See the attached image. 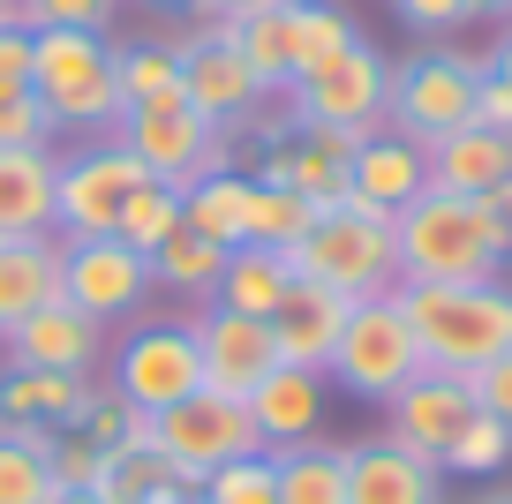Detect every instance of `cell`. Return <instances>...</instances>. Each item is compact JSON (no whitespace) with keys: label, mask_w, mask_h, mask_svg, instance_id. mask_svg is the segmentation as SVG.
Here are the masks:
<instances>
[{"label":"cell","mask_w":512,"mask_h":504,"mask_svg":"<svg viewBox=\"0 0 512 504\" xmlns=\"http://www.w3.org/2000/svg\"><path fill=\"white\" fill-rule=\"evenodd\" d=\"M392 256L400 279L452 286V279H505L512 264V226L497 219L490 196H415L392 219Z\"/></svg>","instance_id":"1"},{"label":"cell","mask_w":512,"mask_h":504,"mask_svg":"<svg viewBox=\"0 0 512 504\" xmlns=\"http://www.w3.org/2000/svg\"><path fill=\"white\" fill-rule=\"evenodd\" d=\"M415 324L422 369H445V377H475L497 354H512V286L505 279H452V286H422L400 279L392 286Z\"/></svg>","instance_id":"2"},{"label":"cell","mask_w":512,"mask_h":504,"mask_svg":"<svg viewBox=\"0 0 512 504\" xmlns=\"http://www.w3.org/2000/svg\"><path fill=\"white\" fill-rule=\"evenodd\" d=\"M31 98L46 113L53 143L61 136H113L121 121V61L106 31H31Z\"/></svg>","instance_id":"3"},{"label":"cell","mask_w":512,"mask_h":504,"mask_svg":"<svg viewBox=\"0 0 512 504\" xmlns=\"http://www.w3.org/2000/svg\"><path fill=\"white\" fill-rule=\"evenodd\" d=\"M482 53H460L445 38V46H415L407 61H392V91H384V128L407 143H422L430 151L437 136H452V128L475 121V91H482Z\"/></svg>","instance_id":"4"},{"label":"cell","mask_w":512,"mask_h":504,"mask_svg":"<svg viewBox=\"0 0 512 504\" xmlns=\"http://www.w3.org/2000/svg\"><path fill=\"white\" fill-rule=\"evenodd\" d=\"M332 392L362 399V407H384V399H400L407 384L422 377V347H415V324H407L400 294H369L347 309L339 324V347L324 362Z\"/></svg>","instance_id":"5"},{"label":"cell","mask_w":512,"mask_h":504,"mask_svg":"<svg viewBox=\"0 0 512 504\" xmlns=\"http://www.w3.org/2000/svg\"><path fill=\"white\" fill-rule=\"evenodd\" d=\"M294 279H317L347 301H369V294H392L400 286V256H392V219H369L354 204H332L317 211L302 241L287 249Z\"/></svg>","instance_id":"6"},{"label":"cell","mask_w":512,"mask_h":504,"mask_svg":"<svg viewBox=\"0 0 512 504\" xmlns=\"http://www.w3.org/2000/svg\"><path fill=\"white\" fill-rule=\"evenodd\" d=\"M106 384L136 414H166L189 392H204V362H196L189 316H136V324L106 347Z\"/></svg>","instance_id":"7"},{"label":"cell","mask_w":512,"mask_h":504,"mask_svg":"<svg viewBox=\"0 0 512 504\" xmlns=\"http://www.w3.org/2000/svg\"><path fill=\"white\" fill-rule=\"evenodd\" d=\"M106 143H121V151L136 158L159 189H196L204 174L234 166V136L211 128L189 98H174V106H128L121 121H113Z\"/></svg>","instance_id":"8"},{"label":"cell","mask_w":512,"mask_h":504,"mask_svg":"<svg viewBox=\"0 0 512 504\" xmlns=\"http://www.w3.org/2000/svg\"><path fill=\"white\" fill-rule=\"evenodd\" d=\"M384 91H392V61L369 38H354L347 53H332L324 68L287 83V121L302 128H339V136H377L384 128Z\"/></svg>","instance_id":"9"},{"label":"cell","mask_w":512,"mask_h":504,"mask_svg":"<svg viewBox=\"0 0 512 504\" xmlns=\"http://www.w3.org/2000/svg\"><path fill=\"white\" fill-rule=\"evenodd\" d=\"M151 452H159L181 482H204V474H219L226 459L264 452V437H256V422H249V399L189 392L181 407L151 414Z\"/></svg>","instance_id":"10"},{"label":"cell","mask_w":512,"mask_h":504,"mask_svg":"<svg viewBox=\"0 0 512 504\" xmlns=\"http://www.w3.org/2000/svg\"><path fill=\"white\" fill-rule=\"evenodd\" d=\"M174 53H181V98H189L211 128H226V136H241L264 106H279V98L256 91L249 61L234 53V38H226V23L211 16V8H204V23H196L189 38H174Z\"/></svg>","instance_id":"11"},{"label":"cell","mask_w":512,"mask_h":504,"mask_svg":"<svg viewBox=\"0 0 512 504\" xmlns=\"http://www.w3.org/2000/svg\"><path fill=\"white\" fill-rule=\"evenodd\" d=\"M61 301H76L91 324H136L144 301L159 294L151 286V256H136L121 234H98V241H61Z\"/></svg>","instance_id":"12"},{"label":"cell","mask_w":512,"mask_h":504,"mask_svg":"<svg viewBox=\"0 0 512 504\" xmlns=\"http://www.w3.org/2000/svg\"><path fill=\"white\" fill-rule=\"evenodd\" d=\"M144 166L121 151V143H83V151H61V219H53V234L61 241H98L121 226L128 196L144 189Z\"/></svg>","instance_id":"13"},{"label":"cell","mask_w":512,"mask_h":504,"mask_svg":"<svg viewBox=\"0 0 512 504\" xmlns=\"http://www.w3.org/2000/svg\"><path fill=\"white\" fill-rule=\"evenodd\" d=\"M354 143H362V136L287 121V128L264 136V151H256L249 174L272 181V189H287V196H302V204H317V211H332V204H347V158H354Z\"/></svg>","instance_id":"14"},{"label":"cell","mask_w":512,"mask_h":504,"mask_svg":"<svg viewBox=\"0 0 512 504\" xmlns=\"http://www.w3.org/2000/svg\"><path fill=\"white\" fill-rule=\"evenodd\" d=\"M189 331H196V362H204V392H226V399H249L256 384L279 369V339L264 316H241V309H189Z\"/></svg>","instance_id":"15"},{"label":"cell","mask_w":512,"mask_h":504,"mask_svg":"<svg viewBox=\"0 0 512 504\" xmlns=\"http://www.w3.org/2000/svg\"><path fill=\"white\" fill-rule=\"evenodd\" d=\"M475 414V384L467 377H445V369H422L400 399H384V444H400L407 459H445L452 437L467 429Z\"/></svg>","instance_id":"16"},{"label":"cell","mask_w":512,"mask_h":504,"mask_svg":"<svg viewBox=\"0 0 512 504\" xmlns=\"http://www.w3.org/2000/svg\"><path fill=\"white\" fill-rule=\"evenodd\" d=\"M113 331L91 324L76 301H46L38 316H23L8 339H0V362L8 369H61V377H98L106 369Z\"/></svg>","instance_id":"17"},{"label":"cell","mask_w":512,"mask_h":504,"mask_svg":"<svg viewBox=\"0 0 512 504\" xmlns=\"http://www.w3.org/2000/svg\"><path fill=\"white\" fill-rule=\"evenodd\" d=\"M415 196H430V151L407 136H392V128H377V136L354 143L347 158V204L369 211V219H400Z\"/></svg>","instance_id":"18"},{"label":"cell","mask_w":512,"mask_h":504,"mask_svg":"<svg viewBox=\"0 0 512 504\" xmlns=\"http://www.w3.org/2000/svg\"><path fill=\"white\" fill-rule=\"evenodd\" d=\"M98 392V377H61V369H8L0 362V437L53 444L61 429H76L83 399Z\"/></svg>","instance_id":"19"},{"label":"cell","mask_w":512,"mask_h":504,"mask_svg":"<svg viewBox=\"0 0 512 504\" xmlns=\"http://www.w3.org/2000/svg\"><path fill=\"white\" fill-rule=\"evenodd\" d=\"M61 219V143L0 151V241H38Z\"/></svg>","instance_id":"20"},{"label":"cell","mask_w":512,"mask_h":504,"mask_svg":"<svg viewBox=\"0 0 512 504\" xmlns=\"http://www.w3.org/2000/svg\"><path fill=\"white\" fill-rule=\"evenodd\" d=\"M324 414H332V377H324V369H287L279 362L272 377L249 392V422H256V437H264V452L324 437Z\"/></svg>","instance_id":"21"},{"label":"cell","mask_w":512,"mask_h":504,"mask_svg":"<svg viewBox=\"0 0 512 504\" xmlns=\"http://www.w3.org/2000/svg\"><path fill=\"white\" fill-rule=\"evenodd\" d=\"M347 504H445V474L430 459H407L400 444H347Z\"/></svg>","instance_id":"22"},{"label":"cell","mask_w":512,"mask_h":504,"mask_svg":"<svg viewBox=\"0 0 512 504\" xmlns=\"http://www.w3.org/2000/svg\"><path fill=\"white\" fill-rule=\"evenodd\" d=\"M347 309H354L347 294H332V286H317V279H294L287 301H279V316H272L279 362H287V369H324V362H332V347H339Z\"/></svg>","instance_id":"23"},{"label":"cell","mask_w":512,"mask_h":504,"mask_svg":"<svg viewBox=\"0 0 512 504\" xmlns=\"http://www.w3.org/2000/svg\"><path fill=\"white\" fill-rule=\"evenodd\" d=\"M497 181H512V136L467 121V128L430 143V189L437 196H490Z\"/></svg>","instance_id":"24"},{"label":"cell","mask_w":512,"mask_h":504,"mask_svg":"<svg viewBox=\"0 0 512 504\" xmlns=\"http://www.w3.org/2000/svg\"><path fill=\"white\" fill-rule=\"evenodd\" d=\"M61 234H38V241H0V339L38 316L46 301H61Z\"/></svg>","instance_id":"25"},{"label":"cell","mask_w":512,"mask_h":504,"mask_svg":"<svg viewBox=\"0 0 512 504\" xmlns=\"http://www.w3.org/2000/svg\"><path fill=\"white\" fill-rule=\"evenodd\" d=\"M249 189H256V174H241V166L204 174L196 189H181V226L219 241V249H241L249 241Z\"/></svg>","instance_id":"26"},{"label":"cell","mask_w":512,"mask_h":504,"mask_svg":"<svg viewBox=\"0 0 512 504\" xmlns=\"http://www.w3.org/2000/svg\"><path fill=\"white\" fill-rule=\"evenodd\" d=\"M226 256H234V249H219V241H204V234H189V226H174V234L151 249V286H159V294H174V301H189V309H204V301L219 294Z\"/></svg>","instance_id":"27"},{"label":"cell","mask_w":512,"mask_h":504,"mask_svg":"<svg viewBox=\"0 0 512 504\" xmlns=\"http://www.w3.org/2000/svg\"><path fill=\"white\" fill-rule=\"evenodd\" d=\"M226 38H234V53L249 61L256 91L264 98H287L294 68H287V0H264V8H241V16H219Z\"/></svg>","instance_id":"28"},{"label":"cell","mask_w":512,"mask_h":504,"mask_svg":"<svg viewBox=\"0 0 512 504\" xmlns=\"http://www.w3.org/2000/svg\"><path fill=\"white\" fill-rule=\"evenodd\" d=\"M287 286H294V264H287L279 249H234V256H226V271H219V294H211V301L272 324L279 301H287Z\"/></svg>","instance_id":"29"},{"label":"cell","mask_w":512,"mask_h":504,"mask_svg":"<svg viewBox=\"0 0 512 504\" xmlns=\"http://www.w3.org/2000/svg\"><path fill=\"white\" fill-rule=\"evenodd\" d=\"M279 504H347V444H279Z\"/></svg>","instance_id":"30"},{"label":"cell","mask_w":512,"mask_h":504,"mask_svg":"<svg viewBox=\"0 0 512 504\" xmlns=\"http://www.w3.org/2000/svg\"><path fill=\"white\" fill-rule=\"evenodd\" d=\"M354 16L339 8V0H287V68L294 76H309V68H324L332 53L354 46Z\"/></svg>","instance_id":"31"},{"label":"cell","mask_w":512,"mask_h":504,"mask_svg":"<svg viewBox=\"0 0 512 504\" xmlns=\"http://www.w3.org/2000/svg\"><path fill=\"white\" fill-rule=\"evenodd\" d=\"M113 61H121V113L128 106H174V98H181V53H174V38L113 46Z\"/></svg>","instance_id":"32"},{"label":"cell","mask_w":512,"mask_h":504,"mask_svg":"<svg viewBox=\"0 0 512 504\" xmlns=\"http://www.w3.org/2000/svg\"><path fill=\"white\" fill-rule=\"evenodd\" d=\"M174 497H196V482H181L159 452H113L98 474V504H174Z\"/></svg>","instance_id":"33"},{"label":"cell","mask_w":512,"mask_h":504,"mask_svg":"<svg viewBox=\"0 0 512 504\" xmlns=\"http://www.w3.org/2000/svg\"><path fill=\"white\" fill-rule=\"evenodd\" d=\"M76 437H91L98 452H151V414H136L113 384H98L91 399H83V414H76Z\"/></svg>","instance_id":"34"},{"label":"cell","mask_w":512,"mask_h":504,"mask_svg":"<svg viewBox=\"0 0 512 504\" xmlns=\"http://www.w3.org/2000/svg\"><path fill=\"white\" fill-rule=\"evenodd\" d=\"M512 467V429L497 422V414H467V429L452 437V452L437 459V474H460V482H490V474Z\"/></svg>","instance_id":"35"},{"label":"cell","mask_w":512,"mask_h":504,"mask_svg":"<svg viewBox=\"0 0 512 504\" xmlns=\"http://www.w3.org/2000/svg\"><path fill=\"white\" fill-rule=\"evenodd\" d=\"M309 226H317V204L272 189V181H256V189H249V241H241V249H279V256H287Z\"/></svg>","instance_id":"36"},{"label":"cell","mask_w":512,"mask_h":504,"mask_svg":"<svg viewBox=\"0 0 512 504\" xmlns=\"http://www.w3.org/2000/svg\"><path fill=\"white\" fill-rule=\"evenodd\" d=\"M196 504H279V467H272V452L226 459L219 474H204V482H196Z\"/></svg>","instance_id":"37"},{"label":"cell","mask_w":512,"mask_h":504,"mask_svg":"<svg viewBox=\"0 0 512 504\" xmlns=\"http://www.w3.org/2000/svg\"><path fill=\"white\" fill-rule=\"evenodd\" d=\"M174 226H181V189H159V181H144V189L128 196V211H121V226H113V234H121L136 256H151L166 234H174Z\"/></svg>","instance_id":"38"},{"label":"cell","mask_w":512,"mask_h":504,"mask_svg":"<svg viewBox=\"0 0 512 504\" xmlns=\"http://www.w3.org/2000/svg\"><path fill=\"white\" fill-rule=\"evenodd\" d=\"M53 444L0 437V504H46L53 497Z\"/></svg>","instance_id":"39"},{"label":"cell","mask_w":512,"mask_h":504,"mask_svg":"<svg viewBox=\"0 0 512 504\" xmlns=\"http://www.w3.org/2000/svg\"><path fill=\"white\" fill-rule=\"evenodd\" d=\"M128 0H16L23 31H106Z\"/></svg>","instance_id":"40"},{"label":"cell","mask_w":512,"mask_h":504,"mask_svg":"<svg viewBox=\"0 0 512 504\" xmlns=\"http://www.w3.org/2000/svg\"><path fill=\"white\" fill-rule=\"evenodd\" d=\"M46 459H53V489H98V474H106V452L91 437H76V429H61Z\"/></svg>","instance_id":"41"},{"label":"cell","mask_w":512,"mask_h":504,"mask_svg":"<svg viewBox=\"0 0 512 504\" xmlns=\"http://www.w3.org/2000/svg\"><path fill=\"white\" fill-rule=\"evenodd\" d=\"M392 16H400L422 46H445L460 23H475V16H467V0H392Z\"/></svg>","instance_id":"42"},{"label":"cell","mask_w":512,"mask_h":504,"mask_svg":"<svg viewBox=\"0 0 512 504\" xmlns=\"http://www.w3.org/2000/svg\"><path fill=\"white\" fill-rule=\"evenodd\" d=\"M23 143H53V128H46V113H38L31 91L0 98V151H23Z\"/></svg>","instance_id":"43"},{"label":"cell","mask_w":512,"mask_h":504,"mask_svg":"<svg viewBox=\"0 0 512 504\" xmlns=\"http://www.w3.org/2000/svg\"><path fill=\"white\" fill-rule=\"evenodd\" d=\"M31 53H38V38L23 23H0V98L31 91Z\"/></svg>","instance_id":"44"},{"label":"cell","mask_w":512,"mask_h":504,"mask_svg":"<svg viewBox=\"0 0 512 504\" xmlns=\"http://www.w3.org/2000/svg\"><path fill=\"white\" fill-rule=\"evenodd\" d=\"M467 384H475V407H482V414H497V422L512 429V354H497V362H490V369H475Z\"/></svg>","instance_id":"45"},{"label":"cell","mask_w":512,"mask_h":504,"mask_svg":"<svg viewBox=\"0 0 512 504\" xmlns=\"http://www.w3.org/2000/svg\"><path fill=\"white\" fill-rule=\"evenodd\" d=\"M475 128H497V136H512V91L497 76H482V91H475Z\"/></svg>","instance_id":"46"},{"label":"cell","mask_w":512,"mask_h":504,"mask_svg":"<svg viewBox=\"0 0 512 504\" xmlns=\"http://www.w3.org/2000/svg\"><path fill=\"white\" fill-rule=\"evenodd\" d=\"M482 68H490V76H497V83H505V91H512V23H505V31H497V46L482 53Z\"/></svg>","instance_id":"47"},{"label":"cell","mask_w":512,"mask_h":504,"mask_svg":"<svg viewBox=\"0 0 512 504\" xmlns=\"http://www.w3.org/2000/svg\"><path fill=\"white\" fill-rule=\"evenodd\" d=\"M467 16L475 23H512V0H467Z\"/></svg>","instance_id":"48"},{"label":"cell","mask_w":512,"mask_h":504,"mask_svg":"<svg viewBox=\"0 0 512 504\" xmlns=\"http://www.w3.org/2000/svg\"><path fill=\"white\" fill-rule=\"evenodd\" d=\"M490 204H497V219L512 226V181H497V189H490Z\"/></svg>","instance_id":"49"},{"label":"cell","mask_w":512,"mask_h":504,"mask_svg":"<svg viewBox=\"0 0 512 504\" xmlns=\"http://www.w3.org/2000/svg\"><path fill=\"white\" fill-rule=\"evenodd\" d=\"M46 504H98V489H53Z\"/></svg>","instance_id":"50"},{"label":"cell","mask_w":512,"mask_h":504,"mask_svg":"<svg viewBox=\"0 0 512 504\" xmlns=\"http://www.w3.org/2000/svg\"><path fill=\"white\" fill-rule=\"evenodd\" d=\"M211 16H241V8H264V0H204Z\"/></svg>","instance_id":"51"},{"label":"cell","mask_w":512,"mask_h":504,"mask_svg":"<svg viewBox=\"0 0 512 504\" xmlns=\"http://www.w3.org/2000/svg\"><path fill=\"white\" fill-rule=\"evenodd\" d=\"M475 504H512V489H482V497Z\"/></svg>","instance_id":"52"},{"label":"cell","mask_w":512,"mask_h":504,"mask_svg":"<svg viewBox=\"0 0 512 504\" xmlns=\"http://www.w3.org/2000/svg\"><path fill=\"white\" fill-rule=\"evenodd\" d=\"M151 8H174V16H181V8H204V0H151Z\"/></svg>","instance_id":"53"},{"label":"cell","mask_w":512,"mask_h":504,"mask_svg":"<svg viewBox=\"0 0 512 504\" xmlns=\"http://www.w3.org/2000/svg\"><path fill=\"white\" fill-rule=\"evenodd\" d=\"M0 23H16V0H0Z\"/></svg>","instance_id":"54"},{"label":"cell","mask_w":512,"mask_h":504,"mask_svg":"<svg viewBox=\"0 0 512 504\" xmlns=\"http://www.w3.org/2000/svg\"><path fill=\"white\" fill-rule=\"evenodd\" d=\"M174 504H196V497H174Z\"/></svg>","instance_id":"55"}]
</instances>
